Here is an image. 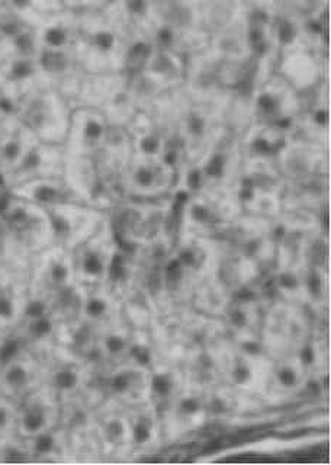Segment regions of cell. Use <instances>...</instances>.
<instances>
[{
    "mask_svg": "<svg viewBox=\"0 0 331 465\" xmlns=\"http://www.w3.org/2000/svg\"><path fill=\"white\" fill-rule=\"evenodd\" d=\"M131 455L150 454L163 445V426L161 416L151 401L125 407Z\"/></svg>",
    "mask_w": 331,
    "mask_h": 465,
    "instance_id": "30bf717a",
    "label": "cell"
},
{
    "mask_svg": "<svg viewBox=\"0 0 331 465\" xmlns=\"http://www.w3.org/2000/svg\"><path fill=\"white\" fill-rule=\"evenodd\" d=\"M54 244L73 252L93 236L106 220L102 211L83 203H67L48 208Z\"/></svg>",
    "mask_w": 331,
    "mask_h": 465,
    "instance_id": "3957f363",
    "label": "cell"
},
{
    "mask_svg": "<svg viewBox=\"0 0 331 465\" xmlns=\"http://www.w3.org/2000/svg\"><path fill=\"white\" fill-rule=\"evenodd\" d=\"M169 164L164 157L132 156L131 163L125 172L122 193L132 200H147L166 189L169 182Z\"/></svg>",
    "mask_w": 331,
    "mask_h": 465,
    "instance_id": "8992f818",
    "label": "cell"
},
{
    "mask_svg": "<svg viewBox=\"0 0 331 465\" xmlns=\"http://www.w3.org/2000/svg\"><path fill=\"white\" fill-rule=\"evenodd\" d=\"M110 124L98 111H81L67 128V154L72 156L95 157L105 142Z\"/></svg>",
    "mask_w": 331,
    "mask_h": 465,
    "instance_id": "9c48e42d",
    "label": "cell"
},
{
    "mask_svg": "<svg viewBox=\"0 0 331 465\" xmlns=\"http://www.w3.org/2000/svg\"><path fill=\"white\" fill-rule=\"evenodd\" d=\"M224 166H226V163H224V157H212L211 162H209L207 166L208 176L219 178V176H221V174L224 173Z\"/></svg>",
    "mask_w": 331,
    "mask_h": 465,
    "instance_id": "5bb4252c",
    "label": "cell"
},
{
    "mask_svg": "<svg viewBox=\"0 0 331 465\" xmlns=\"http://www.w3.org/2000/svg\"><path fill=\"white\" fill-rule=\"evenodd\" d=\"M4 262V249H2V236H0V263Z\"/></svg>",
    "mask_w": 331,
    "mask_h": 465,
    "instance_id": "603a6c76",
    "label": "cell"
},
{
    "mask_svg": "<svg viewBox=\"0 0 331 465\" xmlns=\"http://www.w3.org/2000/svg\"><path fill=\"white\" fill-rule=\"evenodd\" d=\"M47 356L34 348L0 368V392L18 403L28 392L44 382Z\"/></svg>",
    "mask_w": 331,
    "mask_h": 465,
    "instance_id": "5b68a950",
    "label": "cell"
},
{
    "mask_svg": "<svg viewBox=\"0 0 331 465\" xmlns=\"http://www.w3.org/2000/svg\"><path fill=\"white\" fill-rule=\"evenodd\" d=\"M190 128L193 134H200L202 128H204V123L198 116H192L190 121Z\"/></svg>",
    "mask_w": 331,
    "mask_h": 465,
    "instance_id": "e0dca14e",
    "label": "cell"
},
{
    "mask_svg": "<svg viewBox=\"0 0 331 465\" xmlns=\"http://www.w3.org/2000/svg\"><path fill=\"white\" fill-rule=\"evenodd\" d=\"M18 406L14 400L0 392V440L18 435Z\"/></svg>",
    "mask_w": 331,
    "mask_h": 465,
    "instance_id": "7c38bea8",
    "label": "cell"
},
{
    "mask_svg": "<svg viewBox=\"0 0 331 465\" xmlns=\"http://www.w3.org/2000/svg\"><path fill=\"white\" fill-rule=\"evenodd\" d=\"M120 249L108 218L93 236L70 252L76 282L82 287L102 285Z\"/></svg>",
    "mask_w": 331,
    "mask_h": 465,
    "instance_id": "7a4b0ae2",
    "label": "cell"
},
{
    "mask_svg": "<svg viewBox=\"0 0 331 465\" xmlns=\"http://www.w3.org/2000/svg\"><path fill=\"white\" fill-rule=\"evenodd\" d=\"M258 105L262 106L265 111H273L275 109V101H273L272 96H269V94H263V96H260V99H258Z\"/></svg>",
    "mask_w": 331,
    "mask_h": 465,
    "instance_id": "2e32d148",
    "label": "cell"
},
{
    "mask_svg": "<svg viewBox=\"0 0 331 465\" xmlns=\"http://www.w3.org/2000/svg\"><path fill=\"white\" fill-rule=\"evenodd\" d=\"M16 406V428L24 440H33L62 425V403L44 382L19 400Z\"/></svg>",
    "mask_w": 331,
    "mask_h": 465,
    "instance_id": "277c9868",
    "label": "cell"
},
{
    "mask_svg": "<svg viewBox=\"0 0 331 465\" xmlns=\"http://www.w3.org/2000/svg\"><path fill=\"white\" fill-rule=\"evenodd\" d=\"M40 142L15 115L0 120V178L6 182ZM6 185V183H5Z\"/></svg>",
    "mask_w": 331,
    "mask_h": 465,
    "instance_id": "ba28073f",
    "label": "cell"
},
{
    "mask_svg": "<svg viewBox=\"0 0 331 465\" xmlns=\"http://www.w3.org/2000/svg\"><path fill=\"white\" fill-rule=\"evenodd\" d=\"M316 123L326 124V121H327V114L324 113V111L316 114Z\"/></svg>",
    "mask_w": 331,
    "mask_h": 465,
    "instance_id": "44dd1931",
    "label": "cell"
},
{
    "mask_svg": "<svg viewBox=\"0 0 331 465\" xmlns=\"http://www.w3.org/2000/svg\"><path fill=\"white\" fill-rule=\"evenodd\" d=\"M69 40L66 29L60 25L48 26L44 33L45 48L50 50H62Z\"/></svg>",
    "mask_w": 331,
    "mask_h": 465,
    "instance_id": "4fadbf2b",
    "label": "cell"
},
{
    "mask_svg": "<svg viewBox=\"0 0 331 465\" xmlns=\"http://www.w3.org/2000/svg\"><path fill=\"white\" fill-rule=\"evenodd\" d=\"M11 193L23 200L35 203L38 207L44 208V210L55 207V205H62V203H81L70 191L63 178L26 182L23 185L11 188Z\"/></svg>",
    "mask_w": 331,
    "mask_h": 465,
    "instance_id": "8fae6325",
    "label": "cell"
},
{
    "mask_svg": "<svg viewBox=\"0 0 331 465\" xmlns=\"http://www.w3.org/2000/svg\"><path fill=\"white\" fill-rule=\"evenodd\" d=\"M250 38L253 43H260V41H262V34H260V31H253V33H251Z\"/></svg>",
    "mask_w": 331,
    "mask_h": 465,
    "instance_id": "ffe728a7",
    "label": "cell"
},
{
    "mask_svg": "<svg viewBox=\"0 0 331 465\" xmlns=\"http://www.w3.org/2000/svg\"><path fill=\"white\" fill-rule=\"evenodd\" d=\"M30 297L28 271L0 263V331L18 326L25 312Z\"/></svg>",
    "mask_w": 331,
    "mask_h": 465,
    "instance_id": "52a82bcc",
    "label": "cell"
},
{
    "mask_svg": "<svg viewBox=\"0 0 331 465\" xmlns=\"http://www.w3.org/2000/svg\"><path fill=\"white\" fill-rule=\"evenodd\" d=\"M279 35L280 40L284 41V43H289L292 40V36H294V29H292L291 24H287V22H284L279 28Z\"/></svg>",
    "mask_w": 331,
    "mask_h": 465,
    "instance_id": "9a60e30c",
    "label": "cell"
},
{
    "mask_svg": "<svg viewBox=\"0 0 331 465\" xmlns=\"http://www.w3.org/2000/svg\"><path fill=\"white\" fill-rule=\"evenodd\" d=\"M157 36H159V41H161V44H164V45H168V44H170L171 41H173V34H171V31L169 28H161V31H159V34H157Z\"/></svg>",
    "mask_w": 331,
    "mask_h": 465,
    "instance_id": "ac0fdd59",
    "label": "cell"
},
{
    "mask_svg": "<svg viewBox=\"0 0 331 465\" xmlns=\"http://www.w3.org/2000/svg\"><path fill=\"white\" fill-rule=\"evenodd\" d=\"M311 29H313V31H316V33H320L321 25L320 24H318V22H313V24H311Z\"/></svg>",
    "mask_w": 331,
    "mask_h": 465,
    "instance_id": "7402d4cb",
    "label": "cell"
},
{
    "mask_svg": "<svg viewBox=\"0 0 331 465\" xmlns=\"http://www.w3.org/2000/svg\"><path fill=\"white\" fill-rule=\"evenodd\" d=\"M99 390L103 399L122 407L147 403L151 400L153 371L147 363L128 360L99 372Z\"/></svg>",
    "mask_w": 331,
    "mask_h": 465,
    "instance_id": "6da1fadb",
    "label": "cell"
},
{
    "mask_svg": "<svg viewBox=\"0 0 331 465\" xmlns=\"http://www.w3.org/2000/svg\"><path fill=\"white\" fill-rule=\"evenodd\" d=\"M239 89H240L243 94H248L251 91V82L250 80L244 79L241 80L240 84H239Z\"/></svg>",
    "mask_w": 331,
    "mask_h": 465,
    "instance_id": "d6986e66",
    "label": "cell"
}]
</instances>
